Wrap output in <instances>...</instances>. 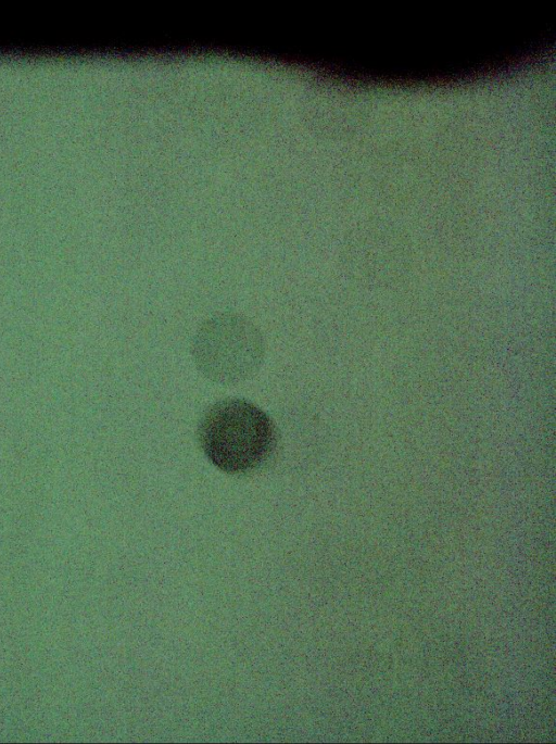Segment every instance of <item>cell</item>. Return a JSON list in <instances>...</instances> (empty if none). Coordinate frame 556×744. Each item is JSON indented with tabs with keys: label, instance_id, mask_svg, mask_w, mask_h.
Returning <instances> with one entry per match:
<instances>
[{
	"label": "cell",
	"instance_id": "cell-1",
	"mask_svg": "<svg viewBox=\"0 0 556 744\" xmlns=\"http://www.w3.org/2000/svg\"><path fill=\"white\" fill-rule=\"evenodd\" d=\"M198 433L210 462L231 475L257 468L275 444V427L269 416L242 399L212 405L201 419Z\"/></svg>",
	"mask_w": 556,
	"mask_h": 744
},
{
	"label": "cell",
	"instance_id": "cell-2",
	"mask_svg": "<svg viewBox=\"0 0 556 744\" xmlns=\"http://www.w3.org/2000/svg\"><path fill=\"white\" fill-rule=\"evenodd\" d=\"M264 352L258 329L245 317L230 313L203 323L192 342L198 369L219 384L238 383L254 375Z\"/></svg>",
	"mask_w": 556,
	"mask_h": 744
}]
</instances>
